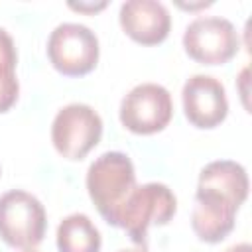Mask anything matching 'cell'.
<instances>
[{"label":"cell","instance_id":"cell-1","mask_svg":"<svg viewBox=\"0 0 252 252\" xmlns=\"http://www.w3.org/2000/svg\"><path fill=\"white\" fill-rule=\"evenodd\" d=\"M136 187V171L132 159L122 152H104L87 171V191L100 217L118 226V215L126 199Z\"/></svg>","mask_w":252,"mask_h":252},{"label":"cell","instance_id":"cell-10","mask_svg":"<svg viewBox=\"0 0 252 252\" xmlns=\"http://www.w3.org/2000/svg\"><path fill=\"white\" fill-rule=\"evenodd\" d=\"M124 33L142 45L161 43L171 30L169 10L158 0H128L118 12Z\"/></svg>","mask_w":252,"mask_h":252},{"label":"cell","instance_id":"cell-18","mask_svg":"<svg viewBox=\"0 0 252 252\" xmlns=\"http://www.w3.org/2000/svg\"><path fill=\"white\" fill-rule=\"evenodd\" d=\"M24 252H37L35 248H28V250H24Z\"/></svg>","mask_w":252,"mask_h":252},{"label":"cell","instance_id":"cell-2","mask_svg":"<svg viewBox=\"0 0 252 252\" xmlns=\"http://www.w3.org/2000/svg\"><path fill=\"white\" fill-rule=\"evenodd\" d=\"M177 213V199L165 183L136 185L118 215V228L126 230L134 244L144 246L152 224L163 226Z\"/></svg>","mask_w":252,"mask_h":252},{"label":"cell","instance_id":"cell-15","mask_svg":"<svg viewBox=\"0 0 252 252\" xmlns=\"http://www.w3.org/2000/svg\"><path fill=\"white\" fill-rule=\"evenodd\" d=\"M106 6V2H98V4H69V8H73V10H79V12H96V10H102Z\"/></svg>","mask_w":252,"mask_h":252},{"label":"cell","instance_id":"cell-13","mask_svg":"<svg viewBox=\"0 0 252 252\" xmlns=\"http://www.w3.org/2000/svg\"><path fill=\"white\" fill-rule=\"evenodd\" d=\"M16 65H18V51L14 39L4 28H0V77L16 75Z\"/></svg>","mask_w":252,"mask_h":252},{"label":"cell","instance_id":"cell-9","mask_svg":"<svg viewBox=\"0 0 252 252\" xmlns=\"http://www.w3.org/2000/svg\"><path fill=\"white\" fill-rule=\"evenodd\" d=\"M238 209L240 205H236L226 195L213 189L197 187L195 207L191 213V228L199 240L217 244L232 232Z\"/></svg>","mask_w":252,"mask_h":252},{"label":"cell","instance_id":"cell-4","mask_svg":"<svg viewBox=\"0 0 252 252\" xmlns=\"http://www.w3.org/2000/svg\"><path fill=\"white\" fill-rule=\"evenodd\" d=\"M47 57L61 75L83 77L98 63V37L83 24H59L49 33Z\"/></svg>","mask_w":252,"mask_h":252},{"label":"cell","instance_id":"cell-16","mask_svg":"<svg viewBox=\"0 0 252 252\" xmlns=\"http://www.w3.org/2000/svg\"><path fill=\"white\" fill-rule=\"evenodd\" d=\"M226 252H252V246L248 242H240V244H234L230 246Z\"/></svg>","mask_w":252,"mask_h":252},{"label":"cell","instance_id":"cell-6","mask_svg":"<svg viewBox=\"0 0 252 252\" xmlns=\"http://www.w3.org/2000/svg\"><path fill=\"white\" fill-rule=\"evenodd\" d=\"M185 53L203 65H224L240 47L234 24L220 16H199L183 32Z\"/></svg>","mask_w":252,"mask_h":252},{"label":"cell","instance_id":"cell-14","mask_svg":"<svg viewBox=\"0 0 252 252\" xmlns=\"http://www.w3.org/2000/svg\"><path fill=\"white\" fill-rule=\"evenodd\" d=\"M20 94V83L16 75H8V77H0V114L8 112Z\"/></svg>","mask_w":252,"mask_h":252},{"label":"cell","instance_id":"cell-11","mask_svg":"<svg viewBox=\"0 0 252 252\" xmlns=\"http://www.w3.org/2000/svg\"><path fill=\"white\" fill-rule=\"evenodd\" d=\"M197 187L203 189H213L219 191L222 195H226L228 199H232L236 205H242L248 197V173L246 169L232 159H217L207 163L201 173H199V181Z\"/></svg>","mask_w":252,"mask_h":252},{"label":"cell","instance_id":"cell-3","mask_svg":"<svg viewBox=\"0 0 252 252\" xmlns=\"http://www.w3.org/2000/svg\"><path fill=\"white\" fill-rule=\"evenodd\" d=\"M47 215L41 201L22 189L0 197V238L20 250L35 248L45 234Z\"/></svg>","mask_w":252,"mask_h":252},{"label":"cell","instance_id":"cell-7","mask_svg":"<svg viewBox=\"0 0 252 252\" xmlns=\"http://www.w3.org/2000/svg\"><path fill=\"white\" fill-rule=\"evenodd\" d=\"M173 116L169 91L158 83L136 85L120 102V122L126 130L142 136L161 132Z\"/></svg>","mask_w":252,"mask_h":252},{"label":"cell","instance_id":"cell-12","mask_svg":"<svg viewBox=\"0 0 252 252\" xmlns=\"http://www.w3.org/2000/svg\"><path fill=\"white\" fill-rule=\"evenodd\" d=\"M100 244L98 228L83 213L67 215L57 226L59 252H100Z\"/></svg>","mask_w":252,"mask_h":252},{"label":"cell","instance_id":"cell-17","mask_svg":"<svg viewBox=\"0 0 252 252\" xmlns=\"http://www.w3.org/2000/svg\"><path fill=\"white\" fill-rule=\"evenodd\" d=\"M118 252H144V250H118Z\"/></svg>","mask_w":252,"mask_h":252},{"label":"cell","instance_id":"cell-8","mask_svg":"<svg viewBox=\"0 0 252 252\" xmlns=\"http://www.w3.org/2000/svg\"><path fill=\"white\" fill-rule=\"evenodd\" d=\"M185 118L201 130L217 128L228 114L224 85L211 75H193L181 91Z\"/></svg>","mask_w":252,"mask_h":252},{"label":"cell","instance_id":"cell-5","mask_svg":"<svg viewBox=\"0 0 252 252\" xmlns=\"http://www.w3.org/2000/svg\"><path fill=\"white\" fill-rule=\"evenodd\" d=\"M102 136V120L98 112L83 102L63 106L51 124V142L65 159H83Z\"/></svg>","mask_w":252,"mask_h":252}]
</instances>
